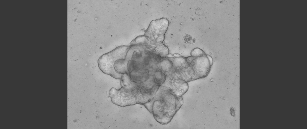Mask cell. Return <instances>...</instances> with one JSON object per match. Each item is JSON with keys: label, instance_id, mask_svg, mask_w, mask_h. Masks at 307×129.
Returning <instances> with one entry per match:
<instances>
[{"label": "cell", "instance_id": "obj_1", "mask_svg": "<svg viewBox=\"0 0 307 129\" xmlns=\"http://www.w3.org/2000/svg\"><path fill=\"white\" fill-rule=\"evenodd\" d=\"M183 103L182 96L176 95L169 88L160 86L154 97L144 105L157 122L166 125Z\"/></svg>", "mask_w": 307, "mask_h": 129}, {"label": "cell", "instance_id": "obj_2", "mask_svg": "<svg viewBox=\"0 0 307 129\" xmlns=\"http://www.w3.org/2000/svg\"><path fill=\"white\" fill-rule=\"evenodd\" d=\"M131 46H121L101 56L98 60L99 68L104 73L116 79H121L123 74L115 71L114 64L117 60L125 59Z\"/></svg>", "mask_w": 307, "mask_h": 129}, {"label": "cell", "instance_id": "obj_3", "mask_svg": "<svg viewBox=\"0 0 307 129\" xmlns=\"http://www.w3.org/2000/svg\"><path fill=\"white\" fill-rule=\"evenodd\" d=\"M168 25V20L165 18L153 20L150 23L144 35L153 42L162 43Z\"/></svg>", "mask_w": 307, "mask_h": 129}, {"label": "cell", "instance_id": "obj_4", "mask_svg": "<svg viewBox=\"0 0 307 129\" xmlns=\"http://www.w3.org/2000/svg\"><path fill=\"white\" fill-rule=\"evenodd\" d=\"M112 102L121 107L137 104L136 98L130 89L121 87L119 89L112 87L109 92Z\"/></svg>", "mask_w": 307, "mask_h": 129}, {"label": "cell", "instance_id": "obj_5", "mask_svg": "<svg viewBox=\"0 0 307 129\" xmlns=\"http://www.w3.org/2000/svg\"><path fill=\"white\" fill-rule=\"evenodd\" d=\"M129 60L120 59L117 60L114 63V68L116 72L118 74H123L126 73L129 74L127 69V65Z\"/></svg>", "mask_w": 307, "mask_h": 129}, {"label": "cell", "instance_id": "obj_6", "mask_svg": "<svg viewBox=\"0 0 307 129\" xmlns=\"http://www.w3.org/2000/svg\"><path fill=\"white\" fill-rule=\"evenodd\" d=\"M205 54L202 50L198 48H195L191 52V56L195 57L201 56Z\"/></svg>", "mask_w": 307, "mask_h": 129}, {"label": "cell", "instance_id": "obj_7", "mask_svg": "<svg viewBox=\"0 0 307 129\" xmlns=\"http://www.w3.org/2000/svg\"><path fill=\"white\" fill-rule=\"evenodd\" d=\"M173 55L175 57H179L182 56L180 55L177 54H173Z\"/></svg>", "mask_w": 307, "mask_h": 129}]
</instances>
